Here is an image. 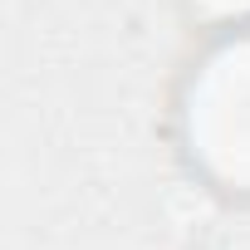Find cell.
Listing matches in <instances>:
<instances>
[{"label":"cell","mask_w":250,"mask_h":250,"mask_svg":"<svg viewBox=\"0 0 250 250\" xmlns=\"http://www.w3.org/2000/svg\"><path fill=\"white\" fill-rule=\"evenodd\" d=\"M187 147L230 191H250V30L221 40L191 74L187 103Z\"/></svg>","instance_id":"1"},{"label":"cell","mask_w":250,"mask_h":250,"mask_svg":"<svg viewBox=\"0 0 250 250\" xmlns=\"http://www.w3.org/2000/svg\"><path fill=\"white\" fill-rule=\"evenodd\" d=\"M196 5H201V10L211 15V20H240L250 0H196Z\"/></svg>","instance_id":"2"}]
</instances>
